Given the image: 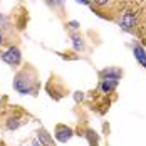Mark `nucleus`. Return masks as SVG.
<instances>
[{"label":"nucleus","mask_w":146,"mask_h":146,"mask_svg":"<svg viewBox=\"0 0 146 146\" xmlns=\"http://www.w3.org/2000/svg\"><path fill=\"white\" fill-rule=\"evenodd\" d=\"M12 86H14V89L19 94H22V96H27V94L35 96V94L39 92V86H40L37 71H35L30 64H25L19 72L15 74Z\"/></svg>","instance_id":"1"},{"label":"nucleus","mask_w":146,"mask_h":146,"mask_svg":"<svg viewBox=\"0 0 146 146\" xmlns=\"http://www.w3.org/2000/svg\"><path fill=\"white\" fill-rule=\"evenodd\" d=\"M0 59L10 67H19L22 64V52L17 45H10L7 50L0 52Z\"/></svg>","instance_id":"2"},{"label":"nucleus","mask_w":146,"mask_h":146,"mask_svg":"<svg viewBox=\"0 0 146 146\" xmlns=\"http://www.w3.org/2000/svg\"><path fill=\"white\" fill-rule=\"evenodd\" d=\"M119 25H121V29L124 30V32L134 34L138 30V14L133 12V10H126L124 14L121 15Z\"/></svg>","instance_id":"3"},{"label":"nucleus","mask_w":146,"mask_h":146,"mask_svg":"<svg viewBox=\"0 0 146 146\" xmlns=\"http://www.w3.org/2000/svg\"><path fill=\"white\" fill-rule=\"evenodd\" d=\"M72 138V129L64 126V124H57L56 126V139L60 143H67Z\"/></svg>","instance_id":"4"},{"label":"nucleus","mask_w":146,"mask_h":146,"mask_svg":"<svg viewBox=\"0 0 146 146\" xmlns=\"http://www.w3.org/2000/svg\"><path fill=\"white\" fill-rule=\"evenodd\" d=\"M133 54H134V59L146 69V49L145 47L141 44H138V42H134L133 44Z\"/></svg>","instance_id":"5"},{"label":"nucleus","mask_w":146,"mask_h":146,"mask_svg":"<svg viewBox=\"0 0 146 146\" xmlns=\"http://www.w3.org/2000/svg\"><path fill=\"white\" fill-rule=\"evenodd\" d=\"M121 76H123V71L117 69V67H106V69H102L99 72L101 79H116V81H119Z\"/></svg>","instance_id":"6"},{"label":"nucleus","mask_w":146,"mask_h":146,"mask_svg":"<svg viewBox=\"0 0 146 146\" xmlns=\"http://www.w3.org/2000/svg\"><path fill=\"white\" fill-rule=\"evenodd\" d=\"M117 86V81L116 79H101V82H99V89H101L104 94H109V92H113Z\"/></svg>","instance_id":"7"},{"label":"nucleus","mask_w":146,"mask_h":146,"mask_svg":"<svg viewBox=\"0 0 146 146\" xmlns=\"http://www.w3.org/2000/svg\"><path fill=\"white\" fill-rule=\"evenodd\" d=\"M71 39H72L74 49H76L77 52H81V50H84V49H86V42H84V39H82L79 34H71Z\"/></svg>","instance_id":"8"},{"label":"nucleus","mask_w":146,"mask_h":146,"mask_svg":"<svg viewBox=\"0 0 146 146\" xmlns=\"http://www.w3.org/2000/svg\"><path fill=\"white\" fill-rule=\"evenodd\" d=\"M37 139H39V141H40L44 146H54L52 138L47 134V131H45V129H39V133H37Z\"/></svg>","instance_id":"9"},{"label":"nucleus","mask_w":146,"mask_h":146,"mask_svg":"<svg viewBox=\"0 0 146 146\" xmlns=\"http://www.w3.org/2000/svg\"><path fill=\"white\" fill-rule=\"evenodd\" d=\"M89 2H91L92 9L94 7H98V9H108V7H111L114 3V0H89Z\"/></svg>","instance_id":"10"},{"label":"nucleus","mask_w":146,"mask_h":146,"mask_svg":"<svg viewBox=\"0 0 146 146\" xmlns=\"http://www.w3.org/2000/svg\"><path fill=\"white\" fill-rule=\"evenodd\" d=\"M45 2L50 9H54V12H64V0H45Z\"/></svg>","instance_id":"11"},{"label":"nucleus","mask_w":146,"mask_h":146,"mask_svg":"<svg viewBox=\"0 0 146 146\" xmlns=\"http://www.w3.org/2000/svg\"><path fill=\"white\" fill-rule=\"evenodd\" d=\"M5 29H9V19L3 14H0V30H5Z\"/></svg>","instance_id":"12"},{"label":"nucleus","mask_w":146,"mask_h":146,"mask_svg":"<svg viewBox=\"0 0 146 146\" xmlns=\"http://www.w3.org/2000/svg\"><path fill=\"white\" fill-rule=\"evenodd\" d=\"M67 27L69 29H72V30H77L81 25H79V22H76V20H72V22H67Z\"/></svg>","instance_id":"13"},{"label":"nucleus","mask_w":146,"mask_h":146,"mask_svg":"<svg viewBox=\"0 0 146 146\" xmlns=\"http://www.w3.org/2000/svg\"><path fill=\"white\" fill-rule=\"evenodd\" d=\"M82 92H76V101H82Z\"/></svg>","instance_id":"14"},{"label":"nucleus","mask_w":146,"mask_h":146,"mask_svg":"<svg viewBox=\"0 0 146 146\" xmlns=\"http://www.w3.org/2000/svg\"><path fill=\"white\" fill-rule=\"evenodd\" d=\"M77 3H82V5H91V2L89 0H76Z\"/></svg>","instance_id":"15"},{"label":"nucleus","mask_w":146,"mask_h":146,"mask_svg":"<svg viewBox=\"0 0 146 146\" xmlns=\"http://www.w3.org/2000/svg\"><path fill=\"white\" fill-rule=\"evenodd\" d=\"M3 44V32H2V30H0V45Z\"/></svg>","instance_id":"16"},{"label":"nucleus","mask_w":146,"mask_h":146,"mask_svg":"<svg viewBox=\"0 0 146 146\" xmlns=\"http://www.w3.org/2000/svg\"><path fill=\"white\" fill-rule=\"evenodd\" d=\"M34 146H44V145H42V143H39V139H37V141H34Z\"/></svg>","instance_id":"17"}]
</instances>
